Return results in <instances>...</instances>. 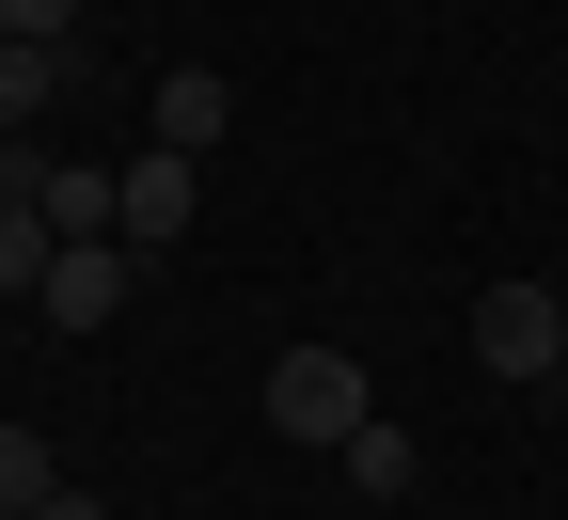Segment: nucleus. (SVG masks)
Segmentation results:
<instances>
[{"label": "nucleus", "mask_w": 568, "mask_h": 520, "mask_svg": "<svg viewBox=\"0 0 568 520\" xmlns=\"http://www.w3.org/2000/svg\"><path fill=\"white\" fill-rule=\"evenodd\" d=\"M347 489H364V504H410V489H426V441H410V426L379 410L364 441H347Z\"/></svg>", "instance_id": "nucleus-6"}, {"label": "nucleus", "mask_w": 568, "mask_h": 520, "mask_svg": "<svg viewBox=\"0 0 568 520\" xmlns=\"http://www.w3.org/2000/svg\"><path fill=\"white\" fill-rule=\"evenodd\" d=\"M32 520H111V504H95V489H48V504H32Z\"/></svg>", "instance_id": "nucleus-11"}, {"label": "nucleus", "mask_w": 568, "mask_h": 520, "mask_svg": "<svg viewBox=\"0 0 568 520\" xmlns=\"http://www.w3.org/2000/svg\"><path fill=\"white\" fill-rule=\"evenodd\" d=\"M190 205H205V159L142 142V159H126V253H174V237H190Z\"/></svg>", "instance_id": "nucleus-4"}, {"label": "nucleus", "mask_w": 568, "mask_h": 520, "mask_svg": "<svg viewBox=\"0 0 568 520\" xmlns=\"http://www.w3.org/2000/svg\"><path fill=\"white\" fill-rule=\"evenodd\" d=\"M268 426L347 458V441L379 426V395H364V363H347V347H284V363H268Z\"/></svg>", "instance_id": "nucleus-1"}, {"label": "nucleus", "mask_w": 568, "mask_h": 520, "mask_svg": "<svg viewBox=\"0 0 568 520\" xmlns=\"http://www.w3.org/2000/svg\"><path fill=\"white\" fill-rule=\"evenodd\" d=\"M0 32L17 48H80V0H0Z\"/></svg>", "instance_id": "nucleus-10"}, {"label": "nucleus", "mask_w": 568, "mask_h": 520, "mask_svg": "<svg viewBox=\"0 0 568 520\" xmlns=\"http://www.w3.org/2000/svg\"><path fill=\"white\" fill-rule=\"evenodd\" d=\"M48 95H63V48H17V32H0V142H17Z\"/></svg>", "instance_id": "nucleus-7"}, {"label": "nucleus", "mask_w": 568, "mask_h": 520, "mask_svg": "<svg viewBox=\"0 0 568 520\" xmlns=\"http://www.w3.org/2000/svg\"><path fill=\"white\" fill-rule=\"evenodd\" d=\"M48 253H63V237H48L17 190H0V300H32V284H48Z\"/></svg>", "instance_id": "nucleus-8"}, {"label": "nucleus", "mask_w": 568, "mask_h": 520, "mask_svg": "<svg viewBox=\"0 0 568 520\" xmlns=\"http://www.w3.org/2000/svg\"><path fill=\"white\" fill-rule=\"evenodd\" d=\"M48 489H63V473H48V441H32V426H0V520H32Z\"/></svg>", "instance_id": "nucleus-9"}, {"label": "nucleus", "mask_w": 568, "mask_h": 520, "mask_svg": "<svg viewBox=\"0 0 568 520\" xmlns=\"http://www.w3.org/2000/svg\"><path fill=\"white\" fill-rule=\"evenodd\" d=\"M474 363H489V379H568V300H552V284H489V300H474Z\"/></svg>", "instance_id": "nucleus-2"}, {"label": "nucleus", "mask_w": 568, "mask_h": 520, "mask_svg": "<svg viewBox=\"0 0 568 520\" xmlns=\"http://www.w3.org/2000/svg\"><path fill=\"white\" fill-rule=\"evenodd\" d=\"M237 126V95H222V63H174V80H159V142H174V159H205V142H222Z\"/></svg>", "instance_id": "nucleus-5"}, {"label": "nucleus", "mask_w": 568, "mask_h": 520, "mask_svg": "<svg viewBox=\"0 0 568 520\" xmlns=\"http://www.w3.org/2000/svg\"><path fill=\"white\" fill-rule=\"evenodd\" d=\"M126 284H142V268H126V237H80V253H48L32 316H48V332H111V316H126Z\"/></svg>", "instance_id": "nucleus-3"}]
</instances>
